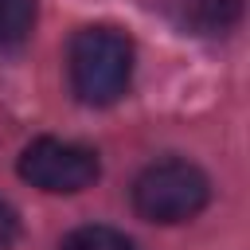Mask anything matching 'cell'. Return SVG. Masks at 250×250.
<instances>
[{
	"label": "cell",
	"instance_id": "cell-5",
	"mask_svg": "<svg viewBox=\"0 0 250 250\" xmlns=\"http://www.w3.org/2000/svg\"><path fill=\"white\" fill-rule=\"evenodd\" d=\"M59 250H137V242L117 230V227H105V223H86V227H74Z\"/></svg>",
	"mask_w": 250,
	"mask_h": 250
},
{
	"label": "cell",
	"instance_id": "cell-1",
	"mask_svg": "<svg viewBox=\"0 0 250 250\" xmlns=\"http://www.w3.org/2000/svg\"><path fill=\"white\" fill-rule=\"evenodd\" d=\"M70 90L86 105H113L133 78V39L117 27H78L66 47Z\"/></svg>",
	"mask_w": 250,
	"mask_h": 250
},
{
	"label": "cell",
	"instance_id": "cell-2",
	"mask_svg": "<svg viewBox=\"0 0 250 250\" xmlns=\"http://www.w3.org/2000/svg\"><path fill=\"white\" fill-rule=\"evenodd\" d=\"M211 203V180L199 164L164 156L141 168L133 180V211L148 223H188Z\"/></svg>",
	"mask_w": 250,
	"mask_h": 250
},
{
	"label": "cell",
	"instance_id": "cell-6",
	"mask_svg": "<svg viewBox=\"0 0 250 250\" xmlns=\"http://www.w3.org/2000/svg\"><path fill=\"white\" fill-rule=\"evenodd\" d=\"M35 16H39L35 0H0V51L23 43L35 27Z\"/></svg>",
	"mask_w": 250,
	"mask_h": 250
},
{
	"label": "cell",
	"instance_id": "cell-3",
	"mask_svg": "<svg viewBox=\"0 0 250 250\" xmlns=\"http://www.w3.org/2000/svg\"><path fill=\"white\" fill-rule=\"evenodd\" d=\"M16 168L31 188L51 191V195L86 191L102 176V160L94 148L74 145V141H59V137H35L31 145H23Z\"/></svg>",
	"mask_w": 250,
	"mask_h": 250
},
{
	"label": "cell",
	"instance_id": "cell-4",
	"mask_svg": "<svg viewBox=\"0 0 250 250\" xmlns=\"http://www.w3.org/2000/svg\"><path fill=\"white\" fill-rule=\"evenodd\" d=\"M176 4L180 20L199 35H223L242 16V0H176Z\"/></svg>",
	"mask_w": 250,
	"mask_h": 250
},
{
	"label": "cell",
	"instance_id": "cell-7",
	"mask_svg": "<svg viewBox=\"0 0 250 250\" xmlns=\"http://www.w3.org/2000/svg\"><path fill=\"white\" fill-rule=\"evenodd\" d=\"M16 238H20V215H16L12 203L0 199V250H8Z\"/></svg>",
	"mask_w": 250,
	"mask_h": 250
}]
</instances>
